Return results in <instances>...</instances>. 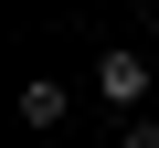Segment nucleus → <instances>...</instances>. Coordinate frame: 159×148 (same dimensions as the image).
Masks as SVG:
<instances>
[{"mask_svg": "<svg viewBox=\"0 0 159 148\" xmlns=\"http://www.w3.org/2000/svg\"><path fill=\"white\" fill-rule=\"evenodd\" d=\"M96 95H106V106H138V95H148V53H106V63H96Z\"/></svg>", "mask_w": 159, "mask_h": 148, "instance_id": "1", "label": "nucleus"}, {"mask_svg": "<svg viewBox=\"0 0 159 148\" xmlns=\"http://www.w3.org/2000/svg\"><path fill=\"white\" fill-rule=\"evenodd\" d=\"M21 116L32 127H64V85H21Z\"/></svg>", "mask_w": 159, "mask_h": 148, "instance_id": "2", "label": "nucleus"}, {"mask_svg": "<svg viewBox=\"0 0 159 148\" xmlns=\"http://www.w3.org/2000/svg\"><path fill=\"white\" fill-rule=\"evenodd\" d=\"M117 148H159V116H138V127H127V137H117Z\"/></svg>", "mask_w": 159, "mask_h": 148, "instance_id": "3", "label": "nucleus"}, {"mask_svg": "<svg viewBox=\"0 0 159 148\" xmlns=\"http://www.w3.org/2000/svg\"><path fill=\"white\" fill-rule=\"evenodd\" d=\"M148 53H159V32H148Z\"/></svg>", "mask_w": 159, "mask_h": 148, "instance_id": "4", "label": "nucleus"}]
</instances>
